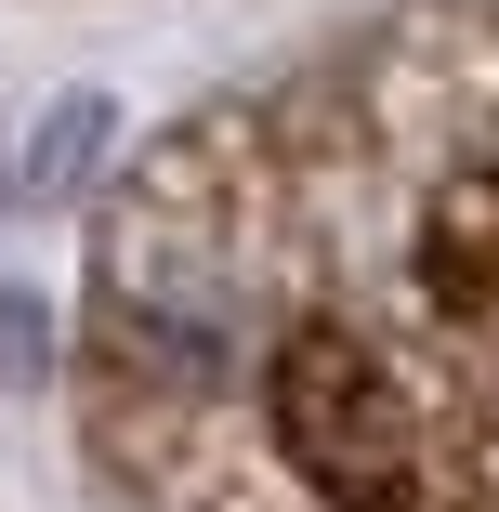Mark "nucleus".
<instances>
[{
  "mask_svg": "<svg viewBox=\"0 0 499 512\" xmlns=\"http://www.w3.org/2000/svg\"><path fill=\"white\" fill-rule=\"evenodd\" d=\"M92 145H106V106H66V119H53V158H40V184L66 197V184L92 171Z\"/></svg>",
  "mask_w": 499,
  "mask_h": 512,
  "instance_id": "nucleus-1",
  "label": "nucleus"
}]
</instances>
